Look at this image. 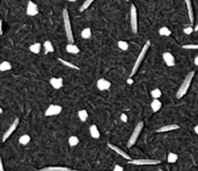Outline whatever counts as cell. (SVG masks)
<instances>
[{"label":"cell","instance_id":"cell-1","mask_svg":"<svg viewBox=\"0 0 198 171\" xmlns=\"http://www.w3.org/2000/svg\"><path fill=\"white\" fill-rule=\"evenodd\" d=\"M194 74H195L194 71H191V72H189L188 74L187 75V77L184 78V80L183 84L181 85L180 89H179L178 91H177V94H176L177 98L180 99V98H182L183 96H184L185 94H187L188 90L189 89V86H190L191 82H192V79L194 77Z\"/></svg>","mask_w":198,"mask_h":171},{"label":"cell","instance_id":"cell-2","mask_svg":"<svg viewBox=\"0 0 198 171\" xmlns=\"http://www.w3.org/2000/svg\"><path fill=\"white\" fill-rule=\"evenodd\" d=\"M150 46H151V41L148 40V41L145 43V45L143 46V48H142V50H141L140 54H138V58H137V59H136V62H135V63H134V65H133V68H132V71H131L130 77L134 76V75L136 74V72L138 71V69H139V67H140L142 62H143L144 58H145V57H146L147 52H148V48H150Z\"/></svg>","mask_w":198,"mask_h":171},{"label":"cell","instance_id":"cell-3","mask_svg":"<svg viewBox=\"0 0 198 171\" xmlns=\"http://www.w3.org/2000/svg\"><path fill=\"white\" fill-rule=\"evenodd\" d=\"M62 17H63V22H64V27H65V32H66V37H67L68 43H69V44H73L74 37H73V32H72V27H71V22H70V17H69V13H68L67 9H63Z\"/></svg>","mask_w":198,"mask_h":171},{"label":"cell","instance_id":"cell-4","mask_svg":"<svg viewBox=\"0 0 198 171\" xmlns=\"http://www.w3.org/2000/svg\"><path fill=\"white\" fill-rule=\"evenodd\" d=\"M143 127H144V123H143V121H139V123L136 125L134 130H133L132 134L130 135V137H129V140H128V142H127V147L128 148H131L132 146H134L135 143L137 142V140H138V138L140 136L141 131H142V129H143Z\"/></svg>","mask_w":198,"mask_h":171},{"label":"cell","instance_id":"cell-5","mask_svg":"<svg viewBox=\"0 0 198 171\" xmlns=\"http://www.w3.org/2000/svg\"><path fill=\"white\" fill-rule=\"evenodd\" d=\"M130 26L131 29L134 33H137L138 31V15L137 10L134 5H131L130 8Z\"/></svg>","mask_w":198,"mask_h":171},{"label":"cell","instance_id":"cell-6","mask_svg":"<svg viewBox=\"0 0 198 171\" xmlns=\"http://www.w3.org/2000/svg\"><path fill=\"white\" fill-rule=\"evenodd\" d=\"M128 163L133 165H156L159 164L160 161L158 160H150V158H140V160H131Z\"/></svg>","mask_w":198,"mask_h":171},{"label":"cell","instance_id":"cell-7","mask_svg":"<svg viewBox=\"0 0 198 171\" xmlns=\"http://www.w3.org/2000/svg\"><path fill=\"white\" fill-rule=\"evenodd\" d=\"M62 111V107L59 105H55V104H52L48 107V109L46 110L45 112V116L46 117H52V116H57L58 114L61 113Z\"/></svg>","mask_w":198,"mask_h":171},{"label":"cell","instance_id":"cell-8","mask_svg":"<svg viewBox=\"0 0 198 171\" xmlns=\"http://www.w3.org/2000/svg\"><path fill=\"white\" fill-rule=\"evenodd\" d=\"M18 123H20V120H18V118H17V119H15V121L12 123V125L9 126V128L7 130H6V132L3 134V137H2V141L3 142H5L6 140H7L11 135H12V133H13L15 130H16V128L18 127Z\"/></svg>","mask_w":198,"mask_h":171},{"label":"cell","instance_id":"cell-9","mask_svg":"<svg viewBox=\"0 0 198 171\" xmlns=\"http://www.w3.org/2000/svg\"><path fill=\"white\" fill-rule=\"evenodd\" d=\"M38 13H39V9L37 4L31 1V0H29L26 7V14L30 17H34L36 15H38Z\"/></svg>","mask_w":198,"mask_h":171},{"label":"cell","instance_id":"cell-10","mask_svg":"<svg viewBox=\"0 0 198 171\" xmlns=\"http://www.w3.org/2000/svg\"><path fill=\"white\" fill-rule=\"evenodd\" d=\"M108 147H109L110 149H112L113 151H115V152L117 153V154H119L120 156H121L123 158H125V160H128V161H131L130 156H129L128 154H126V153H125V151H122L121 148L117 147V146H115V145H113V144H111V143L108 144Z\"/></svg>","mask_w":198,"mask_h":171},{"label":"cell","instance_id":"cell-11","mask_svg":"<svg viewBox=\"0 0 198 171\" xmlns=\"http://www.w3.org/2000/svg\"><path fill=\"white\" fill-rule=\"evenodd\" d=\"M162 58H163V60L165 62V63H166L167 66H169V67L175 66V64H176L175 58H174V56H173L171 53H164L162 54Z\"/></svg>","mask_w":198,"mask_h":171},{"label":"cell","instance_id":"cell-12","mask_svg":"<svg viewBox=\"0 0 198 171\" xmlns=\"http://www.w3.org/2000/svg\"><path fill=\"white\" fill-rule=\"evenodd\" d=\"M111 87V83L109 81H107L106 79H99L97 81V88L99 90H106V89H109Z\"/></svg>","mask_w":198,"mask_h":171},{"label":"cell","instance_id":"cell-13","mask_svg":"<svg viewBox=\"0 0 198 171\" xmlns=\"http://www.w3.org/2000/svg\"><path fill=\"white\" fill-rule=\"evenodd\" d=\"M38 171H76V170L64 167V166H48V167L39 169Z\"/></svg>","mask_w":198,"mask_h":171},{"label":"cell","instance_id":"cell-14","mask_svg":"<svg viewBox=\"0 0 198 171\" xmlns=\"http://www.w3.org/2000/svg\"><path fill=\"white\" fill-rule=\"evenodd\" d=\"M50 84L55 89H59L63 86V79L62 78H52L50 80Z\"/></svg>","mask_w":198,"mask_h":171},{"label":"cell","instance_id":"cell-15","mask_svg":"<svg viewBox=\"0 0 198 171\" xmlns=\"http://www.w3.org/2000/svg\"><path fill=\"white\" fill-rule=\"evenodd\" d=\"M179 128H180V125H164L162 127L158 128L156 132H168V131L179 129Z\"/></svg>","mask_w":198,"mask_h":171},{"label":"cell","instance_id":"cell-16","mask_svg":"<svg viewBox=\"0 0 198 171\" xmlns=\"http://www.w3.org/2000/svg\"><path fill=\"white\" fill-rule=\"evenodd\" d=\"M184 1H185V4H187L189 21L192 23L194 22V16H193V8H192V4H191V0H184Z\"/></svg>","mask_w":198,"mask_h":171},{"label":"cell","instance_id":"cell-17","mask_svg":"<svg viewBox=\"0 0 198 171\" xmlns=\"http://www.w3.org/2000/svg\"><path fill=\"white\" fill-rule=\"evenodd\" d=\"M89 133H90V136L94 139H97L100 137V132H99L98 128L95 125H92L89 127Z\"/></svg>","mask_w":198,"mask_h":171},{"label":"cell","instance_id":"cell-18","mask_svg":"<svg viewBox=\"0 0 198 171\" xmlns=\"http://www.w3.org/2000/svg\"><path fill=\"white\" fill-rule=\"evenodd\" d=\"M161 106H162L161 102H160L158 99H153V101L151 103V108H152V110L153 111V113L158 112L159 110L161 109Z\"/></svg>","mask_w":198,"mask_h":171},{"label":"cell","instance_id":"cell-19","mask_svg":"<svg viewBox=\"0 0 198 171\" xmlns=\"http://www.w3.org/2000/svg\"><path fill=\"white\" fill-rule=\"evenodd\" d=\"M66 51L69 53V54H78V53H80V49L74 44H69L68 43V45L66 46Z\"/></svg>","mask_w":198,"mask_h":171},{"label":"cell","instance_id":"cell-20","mask_svg":"<svg viewBox=\"0 0 198 171\" xmlns=\"http://www.w3.org/2000/svg\"><path fill=\"white\" fill-rule=\"evenodd\" d=\"M29 50L31 53L33 54H39L40 51H41V44L40 43H34V44H32L31 46L29 47Z\"/></svg>","mask_w":198,"mask_h":171},{"label":"cell","instance_id":"cell-21","mask_svg":"<svg viewBox=\"0 0 198 171\" xmlns=\"http://www.w3.org/2000/svg\"><path fill=\"white\" fill-rule=\"evenodd\" d=\"M44 48H45V54H49V53H53L54 51V49L53 47V44L51 41H46L44 43Z\"/></svg>","mask_w":198,"mask_h":171},{"label":"cell","instance_id":"cell-22","mask_svg":"<svg viewBox=\"0 0 198 171\" xmlns=\"http://www.w3.org/2000/svg\"><path fill=\"white\" fill-rule=\"evenodd\" d=\"M78 117L80 118V120H81L82 121H85L86 120H88L89 118V114H88V111L86 110H80V111L78 112Z\"/></svg>","mask_w":198,"mask_h":171},{"label":"cell","instance_id":"cell-23","mask_svg":"<svg viewBox=\"0 0 198 171\" xmlns=\"http://www.w3.org/2000/svg\"><path fill=\"white\" fill-rule=\"evenodd\" d=\"M18 142H20V144H22V145H27L30 142V136L27 135V134H23V135H22L20 137V139H18Z\"/></svg>","mask_w":198,"mask_h":171},{"label":"cell","instance_id":"cell-24","mask_svg":"<svg viewBox=\"0 0 198 171\" xmlns=\"http://www.w3.org/2000/svg\"><path fill=\"white\" fill-rule=\"evenodd\" d=\"M12 68V65L9 62H3L0 63V71L5 72V71H8Z\"/></svg>","mask_w":198,"mask_h":171},{"label":"cell","instance_id":"cell-25","mask_svg":"<svg viewBox=\"0 0 198 171\" xmlns=\"http://www.w3.org/2000/svg\"><path fill=\"white\" fill-rule=\"evenodd\" d=\"M178 161V155L175 153H169L168 157H167V161L169 163H175Z\"/></svg>","mask_w":198,"mask_h":171},{"label":"cell","instance_id":"cell-26","mask_svg":"<svg viewBox=\"0 0 198 171\" xmlns=\"http://www.w3.org/2000/svg\"><path fill=\"white\" fill-rule=\"evenodd\" d=\"M158 33H159V35H161V36H170L172 32H171V30L168 27L163 26V27H161L158 30Z\"/></svg>","mask_w":198,"mask_h":171},{"label":"cell","instance_id":"cell-27","mask_svg":"<svg viewBox=\"0 0 198 171\" xmlns=\"http://www.w3.org/2000/svg\"><path fill=\"white\" fill-rule=\"evenodd\" d=\"M58 60L61 62V63H63L65 66H68L69 68H72V69H77V70H80V68L77 66V65H75V64H73V63H71V62H67V60H64V59H62V58H58Z\"/></svg>","mask_w":198,"mask_h":171},{"label":"cell","instance_id":"cell-28","mask_svg":"<svg viewBox=\"0 0 198 171\" xmlns=\"http://www.w3.org/2000/svg\"><path fill=\"white\" fill-rule=\"evenodd\" d=\"M81 35H82V37L84 39H89L91 37V29L89 27L85 28L83 31H82Z\"/></svg>","mask_w":198,"mask_h":171},{"label":"cell","instance_id":"cell-29","mask_svg":"<svg viewBox=\"0 0 198 171\" xmlns=\"http://www.w3.org/2000/svg\"><path fill=\"white\" fill-rule=\"evenodd\" d=\"M80 142V140L77 136H70L69 139H68V143L71 146V147H74V146H77Z\"/></svg>","mask_w":198,"mask_h":171},{"label":"cell","instance_id":"cell-30","mask_svg":"<svg viewBox=\"0 0 198 171\" xmlns=\"http://www.w3.org/2000/svg\"><path fill=\"white\" fill-rule=\"evenodd\" d=\"M93 2H94V0H85V1L84 2V4L81 6V8H80V11L83 12V11L86 10Z\"/></svg>","mask_w":198,"mask_h":171},{"label":"cell","instance_id":"cell-31","mask_svg":"<svg viewBox=\"0 0 198 171\" xmlns=\"http://www.w3.org/2000/svg\"><path fill=\"white\" fill-rule=\"evenodd\" d=\"M117 47H119L122 51H126L129 46H128V43L125 41H119L117 42Z\"/></svg>","mask_w":198,"mask_h":171},{"label":"cell","instance_id":"cell-32","mask_svg":"<svg viewBox=\"0 0 198 171\" xmlns=\"http://www.w3.org/2000/svg\"><path fill=\"white\" fill-rule=\"evenodd\" d=\"M151 94L153 97V99H158L159 97L161 96V90H160L159 89H156L152 90Z\"/></svg>","mask_w":198,"mask_h":171},{"label":"cell","instance_id":"cell-33","mask_svg":"<svg viewBox=\"0 0 198 171\" xmlns=\"http://www.w3.org/2000/svg\"><path fill=\"white\" fill-rule=\"evenodd\" d=\"M183 49L184 50H198V44H188V45H184Z\"/></svg>","mask_w":198,"mask_h":171},{"label":"cell","instance_id":"cell-34","mask_svg":"<svg viewBox=\"0 0 198 171\" xmlns=\"http://www.w3.org/2000/svg\"><path fill=\"white\" fill-rule=\"evenodd\" d=\"M194 31V28H192L191 26H188V27H185L184 29V32L185 33V34H188V35H189V34H191Z\"/></svg>","mask_w":198,"mask_h":171},{"label":"cell","instance_id":"cell-35","mask_svg":"<svg viewBox=\"0 0 198 171\" xmlns=\"http://www.w3.org/2000/svg\"><path fill=\"white\" fill-rule=\"evenodd\" d=\"M114 171H123V167L119 165V164H117V165H115V167H114Z\"/></svg>","mask_w":198,"mask_h":171},{"label":"cell","instance_id":"cell-36","mask_svg":"<svg viewBox=\"0 0 198 171\" xmlns=\"http://www.w3.org/2000/svg\"><path fill=\"white\" fill-rule=\"evenodd\" d=\"M121 121H123V123H127V116L125 114H121Z\"/></svg>","mask_w":198,"mask_h":171},{"label":"cell","instance_id":"cell-37","mask_svg":"<svg viewBox=\"0 0 198 171\" xmlns=\"http://www.w3.org/2000/svg\"><path fill=\"white\" fill-rule=\"evenodd\" d=\"M0 171H5L4 166H3V162H2V160H1V157H0Z\"/></svg>","mask_w":198,"mask_h":171},{"label":"cell","instance_id":"cell-38","mask_svg":"<svg viewBox=\"0 0 198 171\" xmlns=\"http://www.w3.org/2000/svg\"><path fill=\"white\" fill-rule=\"evenodd\" d=\"M0 34H2V20H0Z\"/></svg>","mask_w":198,"mask_h":171},{"label":"cell","instance_id":"cell-39","mask_svg":"<svg viewBox=\"0 0 198 171\" xmlns=\"http://www.w3.org/2000/svg\"><path fill=\"white\" fill-rule=\"evenodd\" d=\"M194 64H195L196 66H198V56L194 58Z\"/></svg>","mask_w":198,"mask_h":171},{"label":"cell","instance_id":"cell-40","mask_svg":"<svg viewBox=\"0 0 198 171\" xmlns=\"http://www.w3.org/2000/svg\"><path fill=\"white\" fill-rule=\"evenodd\" d=\"M194 131H195V133H196V134H198V125L194 127Z\"/></svg>","mask_w":198,"mask_h":171},{"label":"cell","instance_id":"cell-41","mask_svg":"<svg viewBox=\"0 0 198 171\" xmlns=\"http://www.w3.org/2000/svg\"><path fill=\"white\" fill-rule=\"evenodd\" d=\"M127 83H128V84H133V80H132V79H128Z\"/></svg>","mask_w":198,"mask_h":171},{"label":"cell","instance_id":"cell-42","mask_svg":"<svg viewBox=\"0 0 198 171\" xmlns=\"http://www.w3.org/2000/svg\"><path fill=\"white\" fill-rule=\"evenodd\" d=\"M194 31H198V23L195 26V27H194Z\"/></svg>","mask_w":198,"mask_h":171},{"label":"cell","instance_id":"cell-43","mask_svg":"<svg viewBox=\"0 0 198 171\" xmlns=\"http://www.w3.org/2000/svg\"><path fill=\"white\" fill-rule=\"evenodd\" d=\"M2 113H3V109L0 107V114H2Z\"/></svg>","mask_w":198,"mask_h":171},{"label":"cell","instance_id":"cell-44","mask_svg":"<svg viewBox=\"0 0 198 171\" xmlns=\"http://www.w3.org/2000/svg\"><path fill=\"white\" fill-rule=\"evenodd\" d=\"M68 1H70V2H74V1H76V0H68Z\"/></svg>","mask_w":198,"mask_h":171},{"label":"cell","instance_id":"cell-45","mask_svg":"<svg viewBox=\"0 0 198 171\" xmlns=\"http://www.w3.org/2000/svg\"><path fill=\"white\" fill-rule=\"evenodd\" d=\"M159 171H163V170L162 169H159Z\"/></svg>","mask_w":198,"mask_h":171},{"label":"cell","instance_id":"cell-46","mask_svg":"<svg viewBox=\"0 0 198 171\" xmlns=\"http://www.w3.org/2000/svg\"><path fill=\"white\" fill-rule=\"evenodd\" d=\"M125 1H129V0H125Z\"/></svg>","mask_w":198,"mask_h":171}]
</instances>
